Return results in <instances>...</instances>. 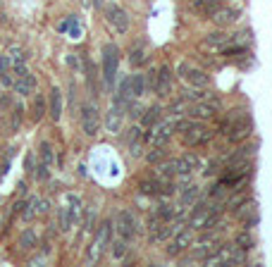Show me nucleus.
<instances>
[{"instance_id": "nucleus-1", "label": "nucleus", "mask_w": 272, "mask_h": 267, "mask_svg": "<svg viewBox=\"0 0 272 267\" xmlns=\"http://www.w3.org/2000/svg\"><path fill=\"white\" fill-rule=\"evenodd\" d=\"M220 131H222L232 143H239V141H243V139L251 136L253 122H251V117H248L243 110H232L227 117H224L222 124H220Z\"/></svg>"}, {"instance_id": "nucleus-2", "label": "nucleus", "mask_w": 272, "mask_h": 267, "mask_svg": "<svg viewBox=\"0 0 272 267\" xmlns=\"http://www.w3.org/2000/svg\"><path fill=\"white\" fill-rule=\"evenodd\" d=\"M117 64H120V48L115 46V43H108V46L103 48V79H105L108 86L115 81Z\"/></svg>"}, {"instance_id": "nucleus-3", "label": "nucleus", "mask_w": 272, "mask_h": 267, "mask_svg": "<svg viewBox=\"0 0 272 267\" xmlns=\"http://www.w3.org/2000/svg\"><path fill=\"white\" fill-rule=\"evenodd\" d=\"M177 74L184 79V81H189L193 89H208L210 86V77L203 72V69H196V67H191V64L181 62L179 67H177Z\"/></svg>"}, {"instance_id": "nucleus-4", "label": "nucleus", "mask_w": 272, "mask_h": 267, "mask_svg": "<svg viewBox=\"0 0 272 267\" xmlns=\"http://www.w3.org/2000/svg\"><path fill=\"white\" fill-rule=\"evenodd\" d=\"M212 129H208L206 124H189L184 131H181V141L186 146H201V143H208L212 139Z\"/></svg>"}, {"instance_id": "nucleus-5", "label": "nucleus", "mask_w": 272, "mask_h": 267, "mask_svg": "<svg viewBox=\"0 0 272 267\" xmlns=\"http://www.w3.org/2000/svg\"><path fill=\"white\" fill-rule=\"evenodd\" d=\"M81 129H84L86 136H96L98 131H100V112L91 103L81 108Z\"/></svg>"}, {"instance_id": "nucleus-6", "label": "nucleus", "mask_w": 272, "mask_h": 267, "mask_svg": "<svg viewBox=\"0 0 272 267\" xmlns=\"http://www.w3.org/2000/svg\"><path fill=\"white\" fill-rule=\"evenodd\" d=\"M117 232H120V236L124 238V241H131L134 236H136V232H139V222H136V217L129 212V210H122L120 215H117V227H115Z\"/></svg>"}, {"instance_id": "nucleus-7", "label": "nucleus", "mask_w": 272, "mask_h": 267, "mask_svg": "<svg viewBox=\"0 0 272 267\" xmlns=\"http://www.w3.org/2000/svg\"><path fill=\"white\" fill-rule=\"evenodd\" d=\"M105 19L115 27V31H120V33L129 31V24H131V22H129V15L120 5H108V7H105Z\"/></svg>"}, {"instance_id": "nucleus-8", "label": "nucleus", "mask_w": 272, "mask_h": 267, "mask_svg": "<svg viewBox=\"0 0 272 267\" xmlns=\"http://www.w3.org/2000/svg\"><path fill=\"white\" fill-rule=\"evenodd\" d=\"M110 227H112L110 222H103V224H100L96 238H93V246H91V253H89V260H91V263H96L98 255H100V251L105 248L103 243H108V238H110Z\"/></svg>"}, {"instance_id": "nucleus-9", "label": "nucleus", "mask_w": 272, "mask_h": 267, "mask_svg": "<svg viewBox=\"0 0 272 267\" xmlns=\"http://www.w3.org/2000/svg\"><path fill=\"white\" fill-rule=\"evenodd\" d=\"M122 126H124V112H122L120 105H112L110 110L105 112V129L110 134H120Z\"/></svg>"}, {"instance_id": "nucleus-10", "label": "nucleus", "mask_w": 272, "mask_h": 267, "mask_svg": "<svg viewBox=\"0 0 272 267\" xmlns=\"http://www.w3.org/2000/svg\"><path fill=\"white\" fill-rule=\"evenodd\" d=\"M217 208V203H198L196 208H193L191 217H189V224H191L193 229H201L203 224H206V220H208V215Z\"/></svg>"}, {"instance_id": "nucleus-11", "label": "nucleus", "mask_w": 272, "mask_h": 267, "mask_svg": "<svg viewBox=\"0 0 272 267\" xmlns=\"http://www.w3.org/2000/svg\"><path fill=\"white\" fill-rule=\"evenodd\" d=\"M215 112H217V105H212V103H191L189 105V110L186 115L191 117V119H212L215 117Z\"/></svg>"}, {"instance_id": "nucleus-12", "label": "nucleus", "mask_w": 272, "mask_h": 267, "mask_svg": "<svg viewBox=\"0 0 272 267\" xmlns=\"http://www.w3.org/2000/svg\"><path fill=\"white\" fill-rule=\"evenodd\" d=\"M153 93H158L160 98H167V95L172 93V72L165 64L158 69V81H155V91Z\"/></svg>"}, {"instance_id": "nucleus-13", "label": "nucleus", "mask_w": 272, "mask_h": 267, "mask_svg": "<svg viewBox=\"0 0 272 267\" xmlns=\"http://www.w3.org/2000/svg\"><path fill=\"white\" fill-rule=\"evenodd\" d=\"M191 241H193V232H191V229H181V232L175 236V241L170 243L167 253H170V255H179V253H184L189 246H191Z\"/></svg>"}, {"instance_id": "nucleus-14", "label": "nucleus", "mask_w": 272, "mask_h": 267, "mask_svg": "<svg viewBox=\"0 0 272 267\" xmlns=\"http://www.w3.org/2000/svg\"><path fill=\"white\" fill-rule=\"evenodd\" d=\"M222 7V0H196L191 5V10L196 15L206 17V19H212V15Z\"/></svg>"}, {"instance_id": "nucleus-15", "label": "nucleus", "mask_w": 272, "mask_h": 267, "mask_svg": "<svg viewBox=\"0 0 272 267\" xmlns=\"http://www.w3.org/2000/svg\"><path fill=\"white\" fill-rule=\"evenodd\" d=\"M131 98H134V93H131V77L122 79L120 81V86H117V95H115V105H124L127 108L129 103H131Z\"/></svg>"}, {"instance_id": "nucleus-16", "label": "nucleus", "mask_w": 272, "mask_h": 267, "mask_svg": "<svg viewBox=\"0 0 272 267\" xmlns=\"http://www.w3.org/2000/svg\"><path fill=\"white\" fill-rule=\"evenodd\" d=\"M48 112H50V119H53V122H58V119L62 117V93H60V89H53V91H50Z\"/></svg>"}, {"instance_id": "nucleus-17", "label": "nucleus", "mask_w": 272, "mask_h": 267, "mask_svg": "<svg viewBox=\"0 0 272 267\" xmlns=\"http://www.w3.org/2000/svg\"><path fill=\"white\" fill-rule=\"evenodd\" d=\"M12 89H15V91H17L19 95H29V93H33V91H36V77L27 72L24 77H17V79H15V86H12Z\"/></svg>"}, {"instance_id": "nucleus-18", "label": "nucleus", "mask_w": 272, "mask_h": 267, "mask_svg": "<svg viewBox=\"0 0 272 267\" xmlns=\"http://www.w3.org/2000/svg\"><path fill=\"white\" fill-rule=\"evenodd\" d=\"M237 17H239V10H234V7H220L215 15H212V19L217 22V27H229V24H234L237 22Z\"/></svg>"}, {"instance_id": "nucleus-19", "label": "nucleus", "mask_w": 272, "mask_h": 267, "mask_svg": "<svg viewBox=\"0 0 272 267\" xmlns=\"http://www.w3.org/2000/svg\"><path fill=\"white\" fill-rule=\"evenodd\" d=\"M237 215H239V220L246 224V227H253L258 222V212H256V205L253 203H241L237 208Z\"/></svg>"}, {"instance_id": "nucleus-20", "label": "nucleus", "mask_w": 272, "mask_h": 267, "mask_svg": "<svg viewBox=\"0 0 272 267\" xmlns=\"http://www.w3.org/2000/svg\"><path fill=\"white\" fill-rule=\"evenodd\" d=\"M198 196H201V186H196V184H189L186 189L181 191V196H179V208H189L198 201Z\"/></svg>"}, {"instance_id": "nucleus-21", "label": "nucleus", "mask_w": 272, "mask_h": 267, "mask_svg": "<svg viewBox=\"0 0 272 267\" xmlns=\"http://www.w3.org/2000/svg\"><path fill=\"white\" fill-rule=\"evenodd\" d=\"M160 115H162L160 105H151V108H148V110H146L144 115H141V124H144V129H151V126L158 124Z\"/></svg>"}, {"instance_id": "nucleus-22", "label": "nucleus", "mask_w": 272, "mask_h": 267, "mask_svg": "<svg viewBox=\"0 0 272 267\" xmlns=\"http://www.w3.org/2000/svg\"><path fill=\"white\" fill-rule=\"evenodd\" d=\"M131 93H134V98H141V95L148 93L146 74H134V77H131Z\"/></svg>"}, {"instance_id": "nucleus-23", "label": "nucleus", "mask_w": 272, "mask_h": 267, "mask_svg": "<svg viewBox=\"0 0 272 267\" xmlns=\"http://www.w3.org/2000/svg\"><path fill=\"white\" fill-rule=\"evenodd\" d=\"M158 220L162 222H170V220H175V215H177V210H175V205H170V203H162L155 208V212H153Z\"/></svg>"}, {"instance_id": "nucleus-24", "label": "nucleus", "mask_w": 272, "mask_h": 267, "mask_svg": "<svg viewBox=\"0 0 272 267\" xmlns=\"http://www.w3.org/2000/svg\"><path fill=\"white\" fill-rule=\"evenodd\" d=\"M48 112L46 108V100H43V95H33V108H31V119L33 122H38L43 115Z\"/></svg>"}, {"instance_id": "nucleus-25", "label": "nucleus", "mask_w": 272, "mask_h": 267, "mask_svg": "<svg viewBox=\"0 0 272 267\" xmlns=\"http://www.w3.org/2000/svg\"><path fill=\"white\" fill-rule=\"evenodd\" d=\"M181 162L189 167V172H196V170L203 167V160H201L198 153H184V155H181Z\"/></svg>"}, {"instance_id": "nucleus-26", "label": "nucleus", "mask_w": 272, "mask_h": 267, "mask_svg": "<svg viewBox=\"0 0 272 267\" xmlns=\"http://www.w3.org/2000/svg\"><path fill=\"white\" fill-rule=\"evenodd\" d=\"M17 246H19V248H24V251H31V248H36V234H33L31 229L22 232L19 241H17Z\"/></svg>"}, {"instance_id": "nucleus-27", "label": "nucleus", "mask_w": 272, "mask_h": 267, "mask_svg": "<svg viewBox=\"0 0 272 267\" xmlns=\"http://www.w3.org/2000/svg\"><path fill=\"white\" fill-rule=\"evenodd\" d=\"M229 41H232V36H229V33H224V31H215V33H210L208 38H206V43H208V46H215V48L227 46Z\"/></svg>"}, {"instance_id": "nucleus-28", "label": "nucleus", "mask_w": 272, "mask_h": 267, "mask_svg": "<svg viewBox=\"0 0 272 267\" xmlns=\"http://www.w3.org/2000/svg\"><path fill=\"white\" fill-rule=\"evenodd\" d=\"M175 229H177V227L167 224V222H162L160 227H158V229H155L151 236H153V241H165V238H170V236L175 234Z\"/></svg>"}, {"instance_id": "nucleus-29", "label": "nucleus", "mask_w": 272, "mask_h": 267, "mask_svg": "<svg viewBox=\"0 0 272 267\" xmlns=\"http://www.w3.org/2000/svg\"><path fill=\"white\" fill-rule=\"evenodd\" d=\"M167 157V148L165 146H155L148 155H146V162H151V165H158V162H162Z\"/></svg>"}, {"instance_id": "nucleus-30", "label": "nucleus", "mask_w": 272, "mask_h": 267, "mask_svg": "<svg viewBox=\"0 0 272 267\" xmlns=\"http://www.w3.org/2000/svg\"><path fill=\"white\" fill-rule=\"evenodd\" d=\"M22 117H24V105H12V122H10V129L17 131L19 126H22Z\"/></svg>"}, {"instance_id": "nucleus-31", "label": "nucleus", "mask_w": 272, "mask_h": 267, "mask_svg": "<svg viewBox=\"0 0 272 267\" xmlns=\"http://www.w3.org/2000/svg\"><path fill=\"white\" fill-rule=\"evenodd\" d=\"M148 60V55H146V50H141V48H136L134 53H131V58H129V62H131V67H144V62Z\"/></svg>"}, {"instance_id": "nucleus-32", "label": "nucleus", "mask_w": 272, "mask_h": 267, "mask_svg": "<svg viewBox=\"0 0 272 267\" xmlns=\"http://www.w3.org/2000/svg\"><path fill=\"white\" fill-rule=\"evenodd\" d=\"M215 246H208V243H201V248H193L191 251V260H206L210 253H212Z\"/></svg>"}, {"instance_id": "nucleus-33", "label": "nucleus", "mask_w": 272, "mask_h": 267, "mask_svg": "<svg viewBox=\"0 0 272 267\" xmlns=\"http://www.w3.org/2000/svg\"><path fill=\"white\" fill-rule=\"evenodd\" d=\"M86 77H89V84H91V93L96 95V91H98V86H96L98 72H96V67H93V62H86Z\"/></svg>"}, {"instance_id": "nucleus-34", "label": "nucleus", "mask_w": 272, "mask_h": 267, "mask_svg": "<svg viewBox=\"0 0 272 267\" xmlns=\"http://www.w3.org/2000/svg\"><path fill=\"white\" fill-rule=\"evenodd\" d=\"M237 246H239V248H243V251H248V248L253 246V238H251V234H248V232H239V234H237Z\"/></svg>"}, {"instance_id": "nucleus-35", "label": "nucleus", "mask_w": 272, "mask_h": 267, "mask_svg": "<svg viewBox=\"0 0 272 267\" xmlns=\"http://www.w3.org/2000/svg\"><path fill=\"white\" fill-rule=\"evenodd\" d=\"M127 243L129 241H124V238H122V241H117V243H112V246H115V248H112V258H115V260H120V258H124V255H127Z\"/></svg>"}, {"instance_id": "nucleus-36", "label": "nucleus", "mask_w": 272, "mask_h": 267, "mask_svg": "<svg viewBox=\"0 0 272 267\" xmlns=\"http://www.w3.org/2000/svg\"><path fill=\"white\" fill-rule=\"evenodd\" d=\"M41 162H46V165L53 162V148L48 143H41Z\"/></svg>"}, {"instance_id": "nucleus-37", "label": "nucleus", "mask_w": 272, "mask_h": 267, "mask_svg": "<svg viewBox=\"0 0 272 267\" xmlns=\"http://www.w3.org/2000/svg\"><path fill=\"white\" fill-rule=\"evenodd\" d=\"M7 72H12V60H10V55H0V77Z\"/></svg>"}, {"instance_id": "nucleus-38", "label": "nucleus", "mask_w": 272, "mask_h": 267, "mask_svg": "<svg viewBox=\"0 0 272 267\" xmlns=\"http://www.w3.org/2000/svg\"><path fill=\"white\" fill-rule=\"evenodd\" d=\"M48 170H50V165H46V162H41V165H38V167H36V179H38V181H46V179H48Z\"/></svg>"}, {"instance_id": "nucleus-39", "label": "nucleus", "mask_w": 272, "mask_h": 267, "mask_svg": "<svg viewBox=\"0 0 272 267\" xmlns=\"http://www.w3.org/2000/svg\"><path fill=\"white\" fill-rule=\"evenodd\" d=\"M220 170H222V162H220V160H212L208 165V170H206V177H212V174H217Z\"/></svg>"}, {"instance_id": "nucleus-40", "label": "nucleus", "mask_w": 272, "mask_h": 267, "mask_svg": "<svg viewBox=\"0 0 272 267\" xmlns=\"http://www.w3.org/2000/svg\"><path fill=\"white\" fill-rule=\"evenodd\" d=\"M127 108H129V117H134V119H136V117H141V105L131 103V105H127Z\"/></svg>"}, {"instance_id": "nucleus-41", "label": "nucleus", "mask_w": 272, "mask_h": 267, "mask_svg": "<svg viewBox=\"0 0 272 267\" xmlns=\"http://www.w3.org/2000/svg\"><path fill=\"white\" fill-rule=\"evenodd\" d=\"M237 53H243V48H224L222 55H237Z\"/></svg>"}, {"instance_id": "nucleus-42", "label": "nucleus", "mask_w": 272, "mask_h": 267, "mask_svg": "<svg viewBox=\"0 0 272 267\" xmlns=\"http://www.w3.org/2000/svg\"><path fill=\"white\" fill-rule=\"evenodd\" d=\"M24 165H27V172H29V174H33V172H36V170H33V155H29V157H27V162H24Z\"/></svg>"}, {"instance_id": "nucleus-43", "label": "nucleus", "mask_w": 272, "mask_h": 267, "mask_svg": "<svg viewBox=\"0 0 272 267\" xmlns=\"http://www.w3.org/2000/svg\"><path fill=\"white\" fill-rule=\"evenodd\" d=\"M103 2H105V0H93V5H98V7H103Z\"/></svg>"}]
</instances>
